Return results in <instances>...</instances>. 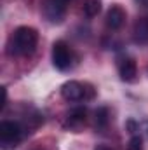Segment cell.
<instances>
[{
    "label": "cell",
    "instance_id": "obj_11",
    "mask_svg": "<svg viewBox=\"0 0 148 150\" xmlns=\"http://www.w3.org/2000/svg\"><path fill=\"white\" fill-rule=\"evenodd\" d=\"M99 11H101V2H99V0H85V4H84V12H85L87 18L98 16Z\"/></svg>",
    "mask_w": 148,
    "mask_h": 150
},
{
    "label": "cell",
    "instance_id": "obj_12",
    "mask_svg": "<svg viewBox=\"0 0 148 150\" xmlns=\"http://www.w3.org/2000/svg\"><path fill=\"white\" fill-rule=\"evenodd\" d=\"M127 150H143V140L140 134H132L129 143H127Z\"/></svg>",
    "mask_w": 148,
    "mask_h": 150
},
{
    "label": "cell",
    "instance_id": "obj_10",
    "mask_svg": "<svg viewBox=\"0 0 148 150\" xmlns=\"http://www.w3.org/2000/svg\"><path fill=\"white\" fill-rule=\"evenodd\" d=\"M110 122V113L106 107H99L96 112H94V126L96 129H105Z\"/></svg>",
    "mask_w": 148,
    "mask_h": 150
},
{
    "label": "cell",
    "instance_id": "obj_5",
    "mask_svg": "<svg viewBox=\"0 0 148 150\" xmlns=\"http://www.w3.org/2000/svg\"><path fill=\"white\" fill-rule=\"evenodd\" d=\"M85 86L77 82V80H68L61 86V96L66 101H80L85 98Z\"/></svg>",
    "mask_w": 148,
    "mask_h": 150
},
{
    "label": "cell",
    "instance_id": "obj_2",
    "mask_svg": "<svg viewBox=\"0 0 148 150\" xmlns=\"http://www.w3.org/2000/svg\"><path fill=\"white\" fill-rule=\"evenodd\" d=\"M23 136V127L19 122L14 120H2L0 122V143L2 147L7 149H14Z\"/></svg>",
    "mask_w": 148,
    "mask_h": 150
},
{
    "label": "cell",
    "instance_id": "obj_4",
    "mask_svg": "<svg viewBox=\"0 0 148 150\" xmlns=\"http://www.w3.org/2000/svg\"><path fill=\"white\" fill-rule=\"evenodd\" d=\"M72 61H73V56H72L70 47L63 40L54 42V45H52V65L58 70L65 72L72 67Z\"/></svg>",
    "mask_w": 148,
    "mask_h": 150
},
{
    "label": "cell",
    "instance_id": "obj_14",
    "mask_svg": "<svg viewBox=\"0 0 148 150\" xmlns=\"http://www.w3.org/2000/svg\"><path fill=\"white\" fill-rule=\"evenodd\" d=\"M136 4H138V5H141V7H147V9H148V0H136Z\"/></svg>",
    "mask_w": 148,
    "mask_h": 150
},
{
    "label": "cell",
    "instance_id": "obj_13",
    "mask_svg": "<svg viewBox=\"0 0 148 150\" xmlns=\"http://www.w3.org/2000/svg\"><path fill=\"white\" fill-rule=\"evenodd\" d=\"M5 103H7V89H5V87H2V105H0V107L4 108V107H5Z\"/></svg>",
    "mask_w": 148,
    "mask_h": 150
},
{
    "label": "cell",
    "instance_id": "obj_9",
    "mask_svg": "<svg viewBox=\"0 0 148 150\" xmlns=\"http://www.w3.org/2000/svg\"><path fill=\"white\" fill-rule=\"evenodd\" d=\"M132 35H134V40L138 44H147L148 42V16L147 18H140L136 21Z\"/></svg>",
    "mask_w": 148,
    "mask_h": 150
},
{
    "label": "cell",
    "instance_id": "obj_7",
    "mask_svg": "<svg viewBox=\"0 0 148 150\" xmlns=\"http://www.w3.org/2000/svg\"><path fill=\"white\" fill-rule=\"evenodd\" d=\"M125 21V11L120 5H111L106 12V26L110 30H118Z\"/></svg>",
    "mask_w": 148,
    "mask_h": 150
},
{
    "label": "cell",
    "instance_id": "obj_15",
    "mask_svg": "<svg viewBox=\"0 0 148 150\" xmlns=\"http://www.w3.org/2000/svg\"><path fill=\"white\" fill-rule=\"evenodd\" d=\"M94 150H113V149H110V147H106V145H98Z\"/></svg>",
    "mask_w": 148,
    "mask_h": 150
},
{
    "label": "cell",
    "instance_id": "obj_8",
    "mask_svg": "<svg viewBox=\"0 0 148 150\" xmlns=\"http://www.w3.org/2000/svg\"><path fill=\"white\" fill-rule=\"evenodd\" d=\"M85 124V108L78 107V108H73L68 112V117H66V127L72 129L73 133H78V129Z\"/></svg>",
    "mask_w": 148,
    "mask_h": 150
},
{
    "label": "cell",
    "instance_id": "obj_1",
    "mask_svg": "<svg viewBox=\"0 0 148 150\" xmlns=\"http://www.w3.org/2000/svg\"><path fill=\"white\" fill-rule=\"evenodd\" d=\"M38 33L32 26H19L7 42V52L11 56H28L35 51Z\"/></svg>",
    "mask_w": 148,
    "mask_h": 150
},
{
    "label": "cell",
    "instance_id": "obj_6",
    "mask_svg": "<svg viewBox=\"0 0 148 150\" xmlns=\"http://www.w3.org/2000/svg\"><path fill=\"white\" fill-rule=\"evenodd\" d=\"M118 75L124 82H134L138 75V67L132 58H122L118 61Z\"/></svg>",
    "mask_w": 148,
    "mask_h": 150
},
{
    "label": "cell",
    "instance_id": "obj_3",
    "mask_svg": "<svg viewBox=\"0 0 148 150\" xmlns=\"http://www.w3.org/2000/svg\"><path fill=\"white\" fill-rule=\"evenodd\" d=\"M68 4H70V0H44L42 2V12L49 23L56 25V23L63 21L66 9H68Z\"/></svg>",
    "mask_w": 148,
    "mask_h": 150
}]
</instances>
